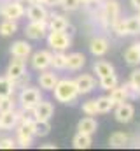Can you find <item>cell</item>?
<instances>
[{
    "mask_svg": "<svg viewBox=\"0 0 140 151\" xmlns=\"http://www.w3.org/2000/svg\"><path fill=\"white\" fill-rule=\"evenodd\" d=\"M23 74H26V60L12 56V60H11V62H9V65H7L5 76H7L9 79L16 81V79H19Z\"/></svg>",
    "mask_w": 140,
    "mask_h": 151,
    "instance_id": "9c48e42d",
    "label": "cell"
},
{
    "mask_svg": "<svg viewBox=\"0 0 140 151\" xmlns=\"http://www.w3.org/2000/svg\"><path fill=\"white\" fill-rule=\"evenodd\" d=\"M16 90L14 86V81L9 79L7 76H0V97H5V95H12Z\"/></svg>",
    "mask_w": 140,
    "mask_h": 151,
    "instance_id": "f1b7e54d",
    "label": "cell"
},
{
    "mask_svg": "<svg viewBox=\"0 0 140 151\" xmlns=\"http://www.w3.org/2000/svg\"><path fill=\"white\" fill-rule=\"evenodd\" d=\"M40 100H42L40 90L39 88H32V86L21 88V91L18 95V102H19V106H21L23 111H32Z\"/></svg>",
    "mask_w": 140,
    "mask_h": 151,
    "instance_id": "7a4b0ae2",
    "label": "cell"
},
{
    "mask_svg": "<svg viewBox=\"0 0 140 151\" xmlns=\"http://www.w3.org/2000/svg\"><path fill=\"white\" fill-rule=\"evenodd\" d=\"M44 150H56V144H44Z\"/></svg>",
    "mask_w": 140,
    "mask_h": 151,
    "instance_id": "f35d334b",
    "label": "cell"
},
{
    "mask_svg": "<svg viewBox=\"0 0 140 151\" xmlns=\"http://www.w3.org/2000/svg\"><path fill=\"white\" fill-rule=\"evenodd\" d=\"M19 121V113L14 111H2L0 113V130H12Z\"/></svg>",
    "mask_w": 140,
    "mask_h": 151,
    "instance_id": "5bb4252c",
    "label": "cell"
},
{
    "mask_svg": "<svg viewBox=\"0 0 140 151\" xmlns=\"http://www.w3.org/2000/svg\"><path fill=\"white\" fill-rule=\"evenodd\" d=\"M25 14L30 21H47V18H49V12L44 7V4H30L26 7Z\"/></svg>",
    "mask_w": 140,
    "mask_h": 151,
    "instance_id": "7c38bea8",
    "label": "cell"
},
{
    "mask_svg": "<svg viewBox=\"0 0 140 151\" xmlns=\"http://www.w3.org/2000/svg\"><path fill=\"white\" fill-rule=\"evenodd\" d=\"M130 2H131V5H133V7H135L137 11L140 9V0H130Z\"/></svg>",
    "mask_w": 140,
    "mask_h": 151,
    "instance_id": "74e56055",
    "label": "cell"
},
{
    "mask_svg": "<svg viewBox=\"0 0 140 151\" xmlns=\"http://www.w3.org/2000/svg\"><path fill=\"white\" fill-rule=\"evenodd\" d=\"M112 28L117 35H137L140 34V19L137 16L128 19H117Z\"/></svg>",
    "mask_w": 140,
    "mask_h": 151,
    "instance_id": "5b68a950",
    "label": "cell"
},
{
    "mask_svg": "<svg viewBox=\"0 0 140 151\" xmlns=\"http://www.w3.org/2000/svg\"><path fill=\"white\" fill-rule=\"evenodd\" d=\"M40 4L49 5V7H54V5H60V4H61V0H40Z\"/></svg>",
    "mask_w": 140,
    "mask_h": 151,
    "instance_id": "8d00e7d4",
    "label": "cell"
},
{
    "mask_svg": "<svg viewBox=\"0 0 140 151\" xmlns=\"http://www.w3.org/2000/svg\"><path fill=\"white\" fill-rule=\"evenodd\" d=\"M114 86H117V76L114 74V72L104 76V77H100V88H102V90L110 91Z\"/></svg>",
    "mask_w": 140,
    "mask_h": 151,
    "instance_id": "1f68e13d",
    "label": "cell"
},
{
    "mask_svg": "<svg viewBox=\"0 0 140 151\" xmlns=\"http://www.w3.org/2000/svg\"><path fill=\"white\" fill-rule=\"evenodd\" d=\"M96 128H98V123H96V119L93 116H86L77 123V132H81V134L93 135L96 132Z\"/></svg>",
    "mask_w": 140,
    "mask_h": 151,
    "instance_id": "ac0fdd59",
    "label": "cell"
},
{
    "mask_svg": "<svg viewBox=\"0 0 140 151\" xmlns=\"http://www.w3.org/2000/svg\"><path fill=\"white\" fill-rule=\"evenodd\" d=\"M16 146H18L16 139H11V137L0 139V150H12V148H16Z\"/></svg>",
    "mask_w": 140,
    "mask_h": 151,
    "instance_id": "d590c367",
    "label": "cell"
},
{
    "mask_svg": "<svg viewBox=\"0 0 140 151\" xmlns=\"http://www.w3.org/2000/svg\"><path fill=\"white\" fill-rule=\"evenodd\" d=\"M128 93L130 97H139L140 95V69H135L130 74V81H128Z\"/></svg>",
    "mask_w": 140,
    "mask_h": 151,
    "instance_id": "603a6c76",
    "label": "cell"
},
{
    "mask_svg": "<svg viewBox=\"0 0 140 151\" xmlns=\"http://www.w3.org/2000/svg\"><path fill=\"white\" fill-rule=\"evenodd\" d=\"M51 67L54 70H65L67 69V55H65V51H54L53 53Z\"/></svg>",
    "mask_w": 140,
    "mask_h": 151,
    "instance_id": "484cf974",
    "label": "cell"
},
{
    "mask_svg": "<svg viewBox=\"0 0 140 151\" xmlns=\"http://www.w3.org/2000/svg\"><path fill=\"white\" fill-rule=\"evenodd\" d=\"M91 144H93V141H91V135H88V134L77 132V135L72 139V146L75 150H88V148H91Z\"/></svg>",
    "mask_w": 140,
    "mask_h": 151,
    "instance_id": "d4e9b609",
    "label": "cell"
},
{
    "mask_svg": "<svg viewBox=\"0 0 140 151\" xmlns=\"http://www.w3.org/2000/svg\"><path fill=\"white\" fill-rule=\"evenodd\" d=\"M30 113L34 116V119H37V121H47V119H51V116L54 114V107H53L51 102H47V100L42 99Z\"/></svg>",
    "mask_w": 140,
    "mask_h": 151,
    "instance_id": "30bf717a",
    "label": "cell"
},
{
    "mask_svg": "<svg viewBox=\"0 0 140 151\" xmlns=\"http://www.w3.org/2000/svg\"><path fill=\"white\" fill-rule=\"evenodd\" d=\"M93 70H95V74L98 76V77H104L107 74H112L114 72V67H112V63H109L105 60H98V62H95Z\"/></svg>",
    "mask_w": 140,
    "mask_h": 151,
    "instance_id": "83f0119b",
    "label": "cell"
},
{
    "mask_svg": "<svg viewBox=\"0 0 140 151\" xmlns=\"http://www.w3.org/2000/svg\"><path fill=\"white\" fill-rule=\"evenodd\" d=\"M109 47H110V44H109V40L105 37H95V39H91V42H89V51L95 56H104L105 53L109 51Z\"/></svg>",
    "mask_w": 140,
    "mask_h": 151,
    "instance_id": "e0dca14e",
    "label": "cell"
},
{
    "mask_svg": "<svg viewBox=\"0 0 140 151\" xmlns=\"http://www.w3.org/2000/svg\"><path fill=\"white\" fill-rule=\"evenodd\" d=\"M34 132H35V137H46V135L51 132V123H49V119H47V121H37V119H35Z\"/></svg>",
    "mask_w": 140,
    "mask_h": 151,
    "instance_id": "4dcf8cb0",
    "label": "cell"
},
{
    "mask_svg": "<svg viewBox=\"0 0 140 151\" xmlns=\"http://www.w3.org/2000/svg\"><path fill=\"white\" fill-rule=\"evenodd\" d=\"M18 32V21L14 19H4L0 23V35L2 37H11Z\"/></svg>",
    "mask_w": 140,
    "mask_h": 151,
    "instance_id": "4316f807",
    "label": "cell"
},
{
    "mask_svg": "<svg viewBox=\"0 0 140 151\" xmlns=\"http://www.w3.org/2000/svg\"><path fill=\"white\" fill-rule=\"evenodd\" d=\"M53 93H54V99L61 104H72L79 97L77 86L72 79H58L56 86L53 88Z\"/></svg>",
    "mask_w": 140,
    "mask_h": 151,
    "instance_id": "6da1fadb",
    "label": "cell"
},
{
    "mask_svg": "<svg viewBox=\"0 0 140 151\" xmlns=\"http://www.w3.org/2000/svg\"><path fill=\"white\" fill-rule=\"evenodd\" d=\"M14 109H16V100L12 95L0 97V113L2 111H14Z\"/></svg>",
    "mask_w": 140,
    "mask_h": 151,
    "instance_id": "d6a6232c",
    "label": "cell"
},
{
    "mask_svg": "<svg viewBox=\"0 0 140 151\" xmlns=\"http://www.w3.org/2000/svg\"><path fill=\"white\" fill-rule=\"evenodd\" d=\"M25 11L26 9H25V5L19 0H11V2L0 5V16L4 19H14V21H18V19H21L25 16Z\"/></svg>",
    "mask_w": 140,
    "mask_h": 151,
    "instance_id": "277c9868",
    "label": "cell"
},
{
    "mask_svg": "<svg viewBox=\"0 0 140 151\" xmlns=\"http://www.w3.org/2000/svg\"><path fill=\"white\" fill-rule=\"evenodd\" d=\"M93 2H96V0H81V4H93Z\"/></svg>",
    "mask_w": 140,
    "mask_h": 151,
    "instance_id": "ab89813d",
    "label": "cell"
},
{
    "mask_svg": "<svg viewBox=\"0 0 140 151\" xmlns=\"http://www.w3.org/2000/svg\"><path fill=\"white\" fill-rule=\"evenodd\" d=\"M124 60L128 65H139L140 63V42H135L124 51Z\"/></svg>",
    "mask_w": 140,
    "mask_h": 151,
    "instance_id": "cb8c5ba5",
    "label": "cell"
},
{
    "mask_svg": "<svg viewBox=\"0 0 140 151\" xmlns=\"http://www.w3.org/2000/svg\"><path fill=\"white\" fill-rule=\"evenodd\" d=\"M51 58H53V53L47 51V49H40V51H35L30 55V63H32V69L35 70H46L51 67Z\"/></svg>",
    "mask_w": 140,
    "mask_h": 151,
    "instance_id": "52a82bcc",
    "label": "cell"
},
{
    "mask_svg": "<svg viewBox=\"0 0 140 151\" xmlns=\"http://www.w3.org/2000/svg\"><path fill=\"white\" fill-rule=\"evenodd\" d=\"M46 39H47V46L53 51H67L72 44L70 35L63 30H49Z\"/></svg>",
    "mask_w": 140,
    "mask_h": 151,
    "instance_id": "3957f363",
    "label": "cell"
},
{
    "mask_svg": "<svg viewBox=\"0 0 140 151\" xmlns=\"http://www.w3.org/2000/svg\"><path fill=\"white\" fill-rule=\"evenodd\" d=\"M49 28H47V21H30L25 27V34L26 37L32 40H40L47 35Z\"/></svg>",
    "mask_w": 140,
    "mask_h": 151,
    "instance_id": "ba28073f",
    "label": "cell"
},
{
    "mask_svg": "<svg viewBox=\"0 0 140 151\" xmlns=\"http://www.w3.org/2000/svg\"><path fill=\"white\" fill-rule=\"evenodd\" d=\"M58 83V76L51 70H40V76H39V86L46 91H53V88L56 86Z\"/></svg>",
    "mask_w": 140,
    "mask_h": 151,
    "instance_id": "2e32d148",
    "label": "cell"
},
{
    "mask_svg": "<svg viewBox=\"0 0 140 151\" xmlns=\"http://www.w3.org/2000/svg\"><path fill=\"white\" fill-rule=\"evenodd\" d=\"M137 18H139V19H140V9H139V16H137Z\"/></svg>",
    "mask_w": 140,
    "mask_h": 151,
    "instance_id": "60d3db41",
    "label": "cell"
},
{
    "mask_svg": "<svg viewBox=\"0 0 140 151\" xmlns=\"http://www.w3.org/2000/svg\"><path fill=\"white\" fill-rule=\"evenodd\" d=\"M86 63V56L82 53H70L67 55V69L69 70H79Z\"/></svg>",
    "mask_w": 140,
    "mask_h": 151,
    "instance_id": "ffe728a7",
    "label": "cell"
},
{
    "mask_svg": "<svg viewBox=\"0 0 140 151\" xmlns=\"http://www.w3.org/2000/svg\"><path fill=\"white\" fill-rule=\"evenodd\" d=\"M135 116V107L128 102H121L114 106V118L119 123H130Z\"/></svg>",
    "mask_w": 140,
    "mask_h": 151,
    "instance_id": "8fae6325",
    "label": "cell"
},
{
    "mask_svg": "<svg viewBox=\"0 0 140 151\" xmlns=\"http://www.w3.org/2000/svg\"><path fill=\"white\" fill-rule=\"evenodd\" d=\"M69 27V19L63 14H51L47 18V28L49 30H63Z\"/></svg>",
    "mask_w": 140,
    "mask_h": 151,
    "instance_id": "d6986e66",
    "label": "cell"
},
{
    "mask_svg": "<svg viewBox=\"0 0 140 151\" xmlns=\"http://www.w3.org/2000/svg\"><path fill=\"white\" fill-rule=\"evenodd\" d=\"M130 144V135L126 132H114L109 137V146L110 148H124Z\"/></svg>",
    "mask_w": 140,
    "mask_h": 151,
    "instance_id": "7402d4cb",
    "label": "cell"
},
{
    "mask_svg": "<svg viewBox=\"0 0 140 151\" xmlns=\"http://www.w3.org/2000/svg\"><path fill=\"white\" fill-rule=\"evenodd\" d=\"M65 11H77L81 7V0H61L60 4Z\"/></svg>",
    "mask_w": 140,
    "mask_h": 151,
    "instance_id": "e575fe53",
    "label": "cell"
},
{
    "mask_svg": "<svg viewBox=\"0 0 140 151\" xmlns=\"http://www.w3.org/2000/svg\"><path fill=\"white\" fill-rule=\"evenodd\" d=\"M119 12H121L119 2L117 0H109V2H105L104 9H102L100 21L104 23L105 27H114V23L119 19Z\"/></svg>",
    "mask_w": 140,
    "mask_h": 151,
    "instance_id": "8992f818",
    "label": "cell"
},
{
    "mask_svg": "<svg viewBox=\"0 0 140 151\" xmlns=\"http://www.w3.org/2000/svg\"><path fill=\"white\" fill-rule=\"evenodd\" d=\"M110 100L114 102V104H121V102H126L128 99H130V93H128V86L124 84V86H114L112 90H110Z\"/></svg>",
    "mask_w": 140,
    "mask_h": 151,
    "instance_id": "44dd1931",
    "label": "cell"
},
{
    "mask_svg": "<svg viewBox=\"0 0 140 151\" xmlns=\"http://www.w3.org/2000/svg\"><path fill=\"white\" fill-rule=\"evenodd\" d=\"M9 51H11L12 56L26 60V58H30V55H32V46H30V42H26V40H16V42L11 44V49H9Z\"/></svg>",
    "mask_w": 140,
    "mask_h": 151,
    "instance_id": "9a60e30c",
    "label": "cell"
},
{
    "mask_svg": "<svg viewBox=\"0 0 140 151\" xmlns=\"http://www.w3.org/2000/svg\"><path fill=\"white\" fill-rule=\"evenodd\" d=\"M82 113L86 114V116H95V114L98 113V111H96V100H88V102H84V104H82Z\"/></svg>",
    "mask_w": 140,
    "mask_h": 151,
    "instance_id": "836d02e7",
    "label": "cell"
},
{
    "mask_svg": "<svg viewBox=\"0 0 140 151\" xmlns=\"http://www.w3.org/2000/svg\"><path fill=\"white\" fill-rule=\"evenodd\" d=\"M96 100V111L98 113H110L112 109H114V102L110 100V97H98V99H95Z\"/></svg>",
    "mask_w": 140,
    "mask_h": 151,
    "instance_id": "f546056e",
    "label": "cell"
},
{
    "mask_svg": "<svg viewBox=\"0 0 140 151\" xmlns=\"http://www.w3.org/2000/svg\"><path fill=\"white\" fill-rule=\"evenodd\" d=\"M74 83H75V86H77L79 95H86V93L93 91V88H95V77H93L91 74L77 76V77L74 79Z\"/></svg>",
    "mask_w": 140,
    "mask_h": 151,
    "instance_id": "4fadbf2b",
    "label": "cell"
}]
</instances>
